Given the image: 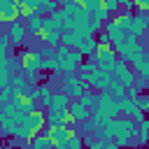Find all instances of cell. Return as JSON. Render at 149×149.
Listing matches in <instances>:
<instances>
[{"instance_id": "obj_8", "label": "cell", "mask_w": 149, "mask_h": 149, "mask_svg": "<svg viewBox=\"0 0 149 149\" xmlns=\"http://www.w3.org/2000/svg\"><path fill=\"white\" fill-rule=\"evenodd\" d=\"M112 74L109 72H105V70H100V68H95L88 77H86V81H88V86L93 88V91H107L109 88V84H112Z\"/></svg>"}, {"instance_id": "obj_13", "label": "cell", "mask_w": 149, "mask_h": 149, "mask_svg": "<svg viewBox=\"0 0 149 149\" xmlns=\"http://www.w3.org/2000/svg\"><path fill=\"white\" fill-rule=\"evenodd\" d=\"M70 102H72V98H70V95H65V93L61 91V93H54V95H51V105H49V109H58V112H68V107H70Z\"/></svg>"}, {"instance_id": "obj_4", "label": "cell", "mask_w": 149, "mask_h": 149, "mask_svg": "<svg viewBox=\"0 0 149 149\" xmlns=\"http://www.w3.org/2000/svg\"><path fill=\"white\" fill-rule=\"evenodd\" d=\"M26 116H28V114L21 112V109H14V107H0V128H2V133H7V135H16Z\"/></svg>"}, {"instance_id": "obj_28", "label": "cell", "mask_w": 149, "mask_h": 149, "mask_svg": "<svg viewBox=\"0 0 149 149\" xmlns=\"http://www.w3.org/2000/svg\"><path fill=\"white\" fill-rule=\"evenodd\" d=\"M95 130H98V123H95L93 119H88V121L81 123V133H84V135H95Z\"/></svg>"}, {"instance_id": "obj_7", "label": "cell", "mask_w": 149, "mask_h": 149, "mask_svg": "<svg viewBox=\"0 0 149 149\" xmlns=\"http://www.w3.org/2000/svg\"><path fill=\"white\" fill-rule=\"evenodd\" d=\"M19 68H21V65H19L16 58L0 56V93L9 86V81H12V77H14V72H16Z\"/></svg>"}, {"instance_id": "obj_29", "label": "cell", "mask_w": 149, "mask_h": 149, "mask_svg": "<svg viewBox=\"0 0 149 149\" xmlns=\"http://www.w3.org/2000/svg\"><path fill=\"white\" fill-rule=\"evenodd\" d=\"M9 35H5V33H0V56H7V49H9Z\"/></svg>"}, {"instance_id": "obj_1", "label": "cell", "mask_w": 149, "mask_h": 149, "mask_svg": "<svg viewBox=\"0 0 149 149\" xmlns=\"http://www.w3.org/2000/svg\"><path fill=\"white\" fill-rule=\"evenodd\" d=\"M119 112H121L119 100L112 98L107 91H100V93H98V100H95V107L91 109V119H93V121L98 123V128H100V126H107L112 119H116Z\"/></svg>"}, {"instance_id": "obj_9", "label": "cell", "mask_w": 149, "mask_h": 149, "mask_svg": "<svg viewBox=\"0 0 149 149\" xmlns=\"http://www.w3.org/2000/svg\"><path fill=\"white\" fill-rule=\"evenodd\" d=\"M7 35H9V42L14 47H21L26 42V37H28V28H26L23 21H14V23H9V33Z\"/></svg>"}, {"instance_id": "obj_34", "label": "cell", "mask_w": 149, "mask_h": 149, "mask_svg": "<svg viewBox=\"0 0 149 149\" xmlns=\"http://www.w3.org/2000/svg\"><path fill=\"white\" fill-rule=\"evenodd\" d=\"M119 5H123V7L133 9V7H135V0H119Z\"/></svg>"}, {"instance_id": "obj_16", "label": "cell", "mask_w": 149, "mask_h": 149, "mask_svg": "<svg viewBox=\"0 0 149 149\" xmlns=\"http://www.w3.org/2000/svg\"><path fill=\"white\" fill-rule=\"evenodd\" d=\"M79 51L84 54V56H88V58H93L95 61V51H98V40L91 35V37H84L81 40V44H79Z\"/></svg>"}, {"instance_id": "obj_18", "label": "cell", "mask_w": 149, "mask_h": 149, "mask_svg": "<svg viewBox=\"0 0 149 149\" xmlns=\"http://www.w3.org/2000/svg\"><path fill=\"white\" fill-rule=\"evenodd\" d=\"M14 21H19V12H16V5L2 7V9H0V23H14Z\"/></svg>"}, {"instance_id": "obj_25", "label": "cell", "mask_w": 149, "mask_h": 149, "mask_svg": "<svg viewBox=\"0 0 149 149\" xmlns=\"http://www.w3.org/2000/svg\"><path fill=\"white\" fill-rule=\"evenodd\" d=\"M68 149H86V144H84V137L77 133V135H72L70 140H68V144H65Z\"/></svg>"}, {"instance_id": "obj_5", "label": "cell", "mask_w": 149, "mask_h": 149, "mask_svg": "<svg viewBox=\"0 0 149 149\" xmlns=\"http://www.w3.org/2000/svg\"><path fill=\"white\" fill-rule=\"evenodd\" d=\"M16 61H19V65L26 74L28 72H42V58H40V51H35V49H28V47L19 49Z\"/></svg>"}, {"instance_id": "obj_33", "label": "cell", "mask_w": 149, "mask_h": 149, "mask_svg": "<svg viewBox=\"0 0 149 149\" xmlns=\"http://www.w3.org/2000/svg\"><path fill=\"white\" fill-rule=\"evenodd\" d=\"M135 7H140V9H147V12H149V0H135Z\"/></svg>"}, {"instance_id": "obj_10", "label": "cell", "mask_w": 149, "mask_h": 149, "mask_svg": "<svg viewBox=\"0 0 149 149\" xmlns=\"http://www.w3.org/2000/svg\"><path fill=\"white\" fill-rule=\"evenodd\" d=\"M68 114H70L77 123H84V121H88V119H91V109H88V107H84L79 100H72V102H70Z\"/></svg>"}, {"instance_id": "obj_35", "label": "cell", "mask_w": 149, "mask_h": 149, "mask_svg": "<svg viewBox=\"0 0 149 149\" xmlns=\"http://www.w3.org/2000/svg\"><path fill=\"white\" fill-rule=\"evenodd\" d=\"M58 2V7H70L72 2H77V0H56Z\"/></svg>"}, {"instance_id": "obj_12", "label": "cell", "mask_w": 149, "mask_h": 149, "mask_svg": "<svg viewBox=\"0 0 149 149\" xmlns=\"http://www.w3.org/2000/svg\"><path fill=\"white\" fill-rule=\"evenodd\" d=\"M28 128H33V130H42L44 126H47V114L42 112V109H35V112H30L28 116H26V121H23Z\"/></svg>"}, {"instance_id": "obj_2", "label": "cell", "mask_w": 149, "mask_h": 149, "mask_svg": "<svg viewBox=\"0 0 149 149\" xmlns=\"http://www.w3.org/2000/svg\"><path fill=\"white\" fill-rule=\"evenodd\" d=\"M56 61H58V72L68 74V72H77V68L84 63V54L79 49H70L65 44L56 47Z\"/></svg>"}, {"instance_id": "obj_26", "label": "cell", "mask_w": 149, "mask_h": 149, "mask_svg": "<svg viewBox=\"0 0 149 149\" xmlns=\"http://www.w3.org/2000/svg\"><path fill=\"white\" fill-rule=\"evenodd\" d=\"M119 7H121V5H119V0H102V9H105L109 16H112V14H116V12H119Z\"/></svg>"}, {"instance_id": "obj_22", "label": "cell", "mask_w": 149, "mask_h": 149, "mask_svg": "<svg viewBox=\"0 0 149 149\" xmlns=\"http://www.w3.org/2000/svg\"><path fill=\"white\" fill-rule=\"evenodd\" d=\"M107 93L112 95V98H121V95H126V86L119 81V79H112V84H109V88H107Z\"/></svg>"}, {"instance_id": "obj_3", "label": "cell", "mask_w": 149, "mask_h": 149, "mask_svg": "<svg viewBox=\"0 0 149 149\" xmlns=\"http://www.w3.org/2000/svg\"><path fill=\"white\" fill-rule=\"evenodd\" d=\"M91 86H88V81L86 79H81L77 72H68V74H63L61 77V91L65 93V95H70L72 100H79L81 98V93H86Z\"/></svg>"}, {"instance_id": "obj_30", "label": "cell", "mask_w": 149, "mask_h": 149, "mask_svg": "<svg viewBox=\"0 0 149 149\" xmlns=\"http://www.w3.org/2000/svg\"><path fill=\"white\" fill-rule=\"evenodd\" d=\"M98 44H112V37L102 30V33H98Z\"/></svg>"}, {"instance_id": "obj_31", "label": "cell", "mask_w": 149, "mask_h": 149, "mask_svg": "<svg viewBox=\"0 0 149 149\" xmlns=\"http://www.w3.org/2000/svg\"><path fill=\"white\" fill-rule=\"evenodd\" d=\"M126 95H128L130 100H137V98H140V91H137L135 86H128V88H126Z\"/></svg>"}, {"instance_id": "obj_21", "label": "cell", "mask_w": 149, "mask_h": 149, "mask_svg": "<svg viewBox=\"0 0 149 149\" xmlns=\"http://www.w3.org/2000/svg\"><path fill=\"white\" fill-rule=\"evenodd\" d=\"M56 144L51 142V140H47V137H42V135H35L33 140H30V149H54Z\"/></svg>"}, {"instance_id": "obj_23", "label": "cell", "mask_w": 149, "mask_h": 149, "mask_svg": "<svg viewBox=\"0 0 149 149\" xmlns=\"http://www.w3.org/2000/svg\"><path fill=\"white\" fill-rule=\"evenodd\" d=\"M95 100H98V93L93 91V88H88L86 93H81V98H79V102L84 105V107H88V109H93L95 107Z\"/></svg>"}, {"instance_id": "obj_19", "label": "cell", "mask_w": 149, "mask_h": 149, "mask_svg": "<svg viewBox=\"0 0 149 149\" xmlns=\"http://www.w3.org/2000/svg\"><path fill=\"white\" fill-rule=\"evenodd\" d=\"M137 144H149V119H144L140 126H137Z\"/></svg>"}, {"instance_id": "obj_11", "label": "cell", "mask_w": 149, "mask_h": 149, "mask_svg": "<svg viewBox=\"0 0 149 149\" xmlns=\"http://www.w3.org/2000/svg\"><path fill=\"white\" fill-rule=\"evenodd\" d=\"M26 28H28V35H35V37L40 40L42 28H44V16H42V14H37V12H33V14L26 19Z\"/></svg>"}, {"instance_id": "obj_24", "label": "cell", "mask_w": 149, "mask_h": 149, "mask_svg": "<svg viewBox=\"0 0 149 149\" xmlns=\"http://www.w3.org/2000/svg\"><path fill=\"white\" fill-rule=\"evenodd\" d=\"M77 2H79V5H81V7H84L88 14H91V16H93V14H95V12L102 7V0H77Z\"/></svg>"}, {"instance_id": "obj_36", "label": "cell", "mask_w": 149, "mask_h": 149, "mask_svg": "<svg viewBox=\"0 0 149 149\" xmlns=\"http://www.w3.org/2000/svg\"><path fill=\"white\" fill-rule=\"evenodd\" d=\"M86 149H88V147H86Z\"/></svg>"}, {"instance_id": "obj_20", "label": "cell", "mask_w": 149, "mask_h": 149, "mask_svg": "<svg viewBox=\"0 0 149 149\" xmlns=\"http://www.w3.org/2000/svg\"><path fill=\"white\" fill-rule=\"evenodd\" d=\"M56 7H58V2H56V0H40V5H37V9H35V12H37V14H42V16H49Z\"/></svg>"}, {"instance_id": "obj_14", "label": "cell", "mask_w": 149, "mask_h": 149, "mask_svg": "<svg viewBox=\"0 0 149 149\" xmlns=\"http://www.w3.org/2000/svg\"><path fill=\"white\" fill-rule=\"evenodd\" d=\"M81 40H84V37H81L77 30H63V35H61V44H65V47H70V49H79Z\"/></svg>"}, {"instance_id": "obj_15", "label": "cell", "mask_w": 149, "mask_h": 149, "mask_svg": "<svg viewBox=\"0 0 149 149\" xmlns=\"http://www.w3.org/2000/svg\"><path fill=\"white\" fill-rule=\"evenodd\" d=\"M147 28H149V21H147V19H137V16H135V19H133V23H130V28H128V35L137 40V37H142V35L147 33Z\"/></svg>"}, {"instance_id": "obj_17", "label": "cell", "mask_w": 149, "mask_h": 149, "mask_svg": "<svg viewBox=\"0 0 149 149\" xmlns=\"http://www.w3.org/2000/svg\"><path fill=\"white\" fill-rule=\"evenodd\" d=\"M133 19H135V14H133V12H121V14H114V16H112V21H114L123 33H128V28H130Z\"/></svg>"}, {"instance_id": "obj_32", "label": "cell", "mask_w": 149, "mask_h": 149, "mask_svg": "<svg viewBox=\"0 0 149 149\" xmlns=\"http://www.w3.org/2000/svg\"><path fill=\"white\" fill-rule=\"evenodd\" d=\"M144 119H147V116H144V109H140V112H135V114H133V121H135L137 126H140Z\"/></svg>"}, {"instance_id": "obj_6", "label": "cell", "mask_w": 149, "mask_h": 149, "mask_svg": "<svg viewBox=\"0 0 149 149\" xmlns=\"http://www.w3.org/2000/svg\"><path fill=\"white\" fill-rule=\"evenodd\" d=\"M116 51H114V47L112 44H98V51H95V65L100 68V70H105V72H109L112 74V65L116 63Z\"/></svg>"}, {"instance_id": "obj_27", "label": "cell", "mask_w": 149, "mask_h": 149, "mask_svg": "<svg viewBox=\"0 0 149 149\" xmlns=\"http://www.w3.org/2000/svg\"><path fill=\"white\" fill-rule=\"evenodd\" d=\"M88 26H91L93 33H102V30H105V21L98 19V16H91V19H88Z\"/></svg>"}]
</instances>
